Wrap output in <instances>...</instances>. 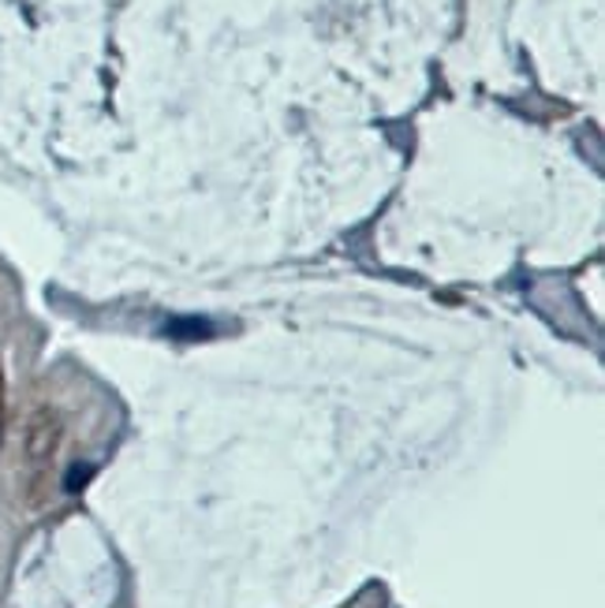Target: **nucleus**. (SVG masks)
<instances>
[{"instance_id":"f03ea898","label":"nucleus","mask_w":605,"mask_h":608,"mask_svg":"<svg viewBox=\"0 0 605 608\" xmlns=\"http://www.w3.org/2000/svg\"><path fill=\"white\" fill-rule=\"evenodd\" d=\"M4 429H8V377L4 362H0V445H4Z\"/></svg>"},{"instance_id":"7ed1b4c3","label":"nucleus","mask_w":605,"mask_h":608,"mask_svg":"<svg viewBox=\"0 0 605 608\" xmlns=\"http://www.w3.org/2000/svg\"><path fill=\"white\" fill-rule=\"evenodd\" d=\"M86 478H91V467H83V470L75 467L72 474H67V489H83V486H86Z\"/></svg>"},{"instance_id":"f257e3e1","label":"nucleus","mask_w":605,"mask_h":608,"mask_svg":"<svg viewBox=\"0 0 605 608\" xmlns=\"http://www.w3.org/2000/svg\"><path fill=\"white\" fill-rule=\"evenodd\" d=\"M61 437H64V415L56 410L53 404H42L26 418V434H23V459L34 474L56 459V448H61Z\"/></svg>"}]
</instances>
